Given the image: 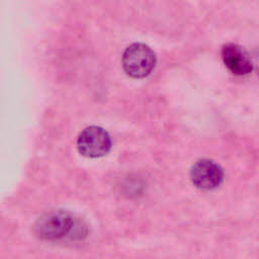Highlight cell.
I'll return each mask as SVG.
<instances>
[{
    "label": "cell",
    "instance_id": "obj_5",
    "mask_svg": "<svg viewBox=\"0 0 259 259\" xmlns=\"http://www.w3.org/2000/svg\"><path fill=\"white\" fill-rule=\"evenodd\" d=\"M222 59L229 71L237 76L249 74L253 69L247 52L236 44H227L223 47Z\"/></svg>",
    "mask_w": 259,
    "mask_h": 259
},
{
    "label": "cell",
    "instance_id": "obj_3",
    "mask_svg": "<svg viewBox=\"0 0 259 259\" xmlns=\"http://www.w3.org/2000/svg\"><path fill=\"white\" fill-rule=\"evenodd\" d=\"M77 149L82 156L87 158L103 157L111 149L110 136L101 126H88L78 136Z\"/></svg>",
    "mask_w": 259,
    "mask_h": 259
},
{
    "label": "cell",
    "instance_id": "obj_2",
    "mask_svg": "<svg viewBox=\"0 0 259 259\" xmlns=\"http://www.w3.org/2000/svg\"><path fill=\"white\" fill-rule=\"evenodd\" d=\"M156 63L157 58L154 51L141 42L131 45L122 55L123 70L133 78H144L150 75Z\"/></svg>",
    "mask_w": 259,
    "mask_h": 259
},
{
    "label": "cell",
    "instance_id": "obj_4",
    "mask_svg": "<svg viewBox=\"0 0 259 259\" xmlns=\"http://www.w3.org/2000/svg\"><path fill=\"white\" fill-rule=\"evenodd\" d=\"M190 179L198 189L213 190L223 183L224 170L215 162L209 159H201L192 165Z\"/></svg>",
    "mask_w": 259,
    "mask_h": 259
},
{
    "label": "cell",
    "instance_id": "obj_1",
    "mask_svg": "<svg viewBox=\"0 0 259 259\" xmlns=\"http://www.w3.org/2000/svg\"><path fill=\"white\" fill-rule=\"evenodd\" d=\"M74 224V217L69 211L51 210L37 219L34 225V234L45 241H58L71 233Z\"/></svg>",
    "mask_w": 259,
    "mask_h": 259
}]
</instances>
